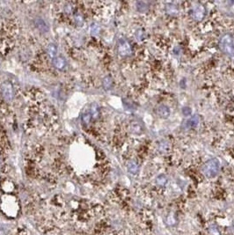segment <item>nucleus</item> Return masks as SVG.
<instances>
[{"mask_svg": "<svg viewBox=\"0 0 234 235\" xmlns=\"http://www.w3.org/2000/svg\"><path fill=\"white\" fill-rule=\"evenodd\" d=\"M221 49L229 56H234V39L230 34H225L222 37L220 41Z\"/></svg>", "mask_w": 234, "mask_h": 235, "instance_id": "nucleus-1", "label": "nucleus"}, {"mask_svg": "<svg viewBox=\"0 0 234 235\" xmlns=\"http://www.w3.org/2000/svg\"><path fill=\"white\" fill-rule=\"evenodd\" d=\"M219 171V163L217 159H213L206 162L203 167V172L207 177H214Z\"/></svg>", "mask_w": 234, "mask_h": 235, "instance_id": "nucleus-2", "label": "nucleus"}, {"mask_svg": "<svg viewBox=\"0 0 234 235\" xmlns=\"http://www.w3.org/2000/svg\"><path fill=\"white\" fill-rule=\"evenodd\" d=\"M2 94L4 98L7 101H11L13 97L12 86L9 82H5L2 85Z\"/></svg>", "mask_w": 234, "mask_h": 235, "instance_id": "nucleus-3", "label": "nucleus"}, {"mask_svg": "<svg viewBox=\"0 0 234 235\" xmlns=\"http://www.w3.org/2000/svg\"><path fill=\"white\" fill-rule=\"evenodd\" d=\"M118 52L121 56H126L129 55L131 53V48H130V45L128 44V42H127L126 41H121L119 43Z\"/></svg>", "mask_w": 234, "mask_h": 235, "instance_id": "nucleus-4", "label": "nucleus"}, {"mask_svg": "<svg viewBox=\"0 0 234 235\" xmlns=\"http://www.w3.org/2000/svg\"><path fill=\"white\" fill-rule=\"evenodd\" d=\"M156 114L161 118H167L170 116V109L166 105H160L156 109Z\"/></svg>", "mask_w": 234, "mask_h": 235, "instance_id": "nucleus-5", "label": "nucleus"}, {"mask_svg": "<svg viewBox=\"0 0 234 235\" xmlns=\"http://www.w3.org/2000/svg\"><path fill=\"white\" fill-rule=\"evenodd\" d=\"M204 16V8L203 6H196L193 11V17L196 20H201Z\"/></svg>", "mask_w": 234, "mask_h": 235, "instance_id": "nucleus-6", "label": "nucleus"}, {"mask_svg": "<svg viewBox=\"0 0 234 235\" xmlns=\"http://www.w3.org/2000/svg\"><path fill=\"white\" fill-rule=\"evenodd\" d=\"M54 65L56 68L59 69V70H63L65 68L66 66V61L63 58V57H56L54 59Z\"/></svg>", "mask_w": 234, "mask_h": 235, "instance_id": "nucleus-7", "label": "nucleus"}, {"mask_svg": "<svg viewBox=\"0 0 234 235\" xmlns=\"http://www.w3.org/2000/svg\"><path fill=\"white\" fill-rule=\"evenodd\" d=\"M130 129H131V132L134 133V134H141L142 130H143V128H142V125L137 122V121H134L131 123V126H130Z\"/></svg>", "mask_w": 234, "mask_h": 235, "instance_id": "nucleus-8", "label": "nucleus"}, {"mask_svg": "<svg viewBox=\"0 0 234 235\" xmlns=\"http://www.w3.org/2000/svg\"><path fill=\"white\" fill-rule=\"evenodd\" d=\"M35 24L37 26V27L41 31V32H47L48 31V26L45 23V21L41 19H37L35 21Z\"/></svg>", "mask_w": 234, "mask_h": 235, "instance_id": "nucleus-9", "label": "nucleus"}, {"mask_svg": "<svg viewBox=\"0 0 234 235\" xmlns=\"http://www.w3.org/2000/svg\"><path fill=\"white\" fill-rule=\"evenodd\" d=\"M47 51H48L49 56L51 58H54L55 56H56V47L54 44H49V45L48 46Z\"/></svg>", "mask_w": 234, "mask_h": 235, "instance_id": "nucleus-10", "label": "nucleus"}, {"mask_svg": "<svg viewBox=\"0 0 234 235\" xmlns=\"http://www.w3.org/2000/svg\"><path fill=\"white\" fill-rule=\"evenodd\" d=\"M198 123H199V116H196V115L193 116L191 119L188 120V125H189V127H196Z\"/></svg>", "mask_w": 234, "mask_h": 235, "instance_id": "nucleus-11", "label": "nucleus"}, {"mask_svg": "<svg viewBox=\"0 0 234 235\" xmlns=\"http://www.w3.org/2000/svg\"><path fill=\"white\" fill-rule=\"evenodd\" d=\"M137 169H138V166L134 162V161H131L128 164V170L132 173V174H136L137 172Z\"/></svg>", "mask_w": 234, "mask_h": 235, "instance_id": "nucleus-12", "label": "nucleus"}, {"mask_svg": "<svg viewBox=\"0 0 234 235\" xmlns=\"http://www.w3.org/2000/svg\"><path fill=\"white\" fill-rule=\"evenodd\" d=\"M103 86L105 87V89H110L111 86H112V79L110 77H106L104 79H103Z\"/></svg>", "mask_w": 234, "mask_h": 235, "instance_id": "nucleus-13", "label": "nucleus"}, {"mask_svg": "<svg viewBox=\"0 0 234 235\" xmlns=\"http://www.w3.org/2000/svg\"><path fill=\"white\" fill-rule=\"evenodd\" d=\"M91 116L93 118H97L99 116V110H98V107L96 105L92 106L91 109Z\"/></svg>", "mask_w": 234, "mask_h": 235, "instance_id": "nucleus-14", "label": "nucleus"}, {"mask_svg": "<svg viewBox=\"0 0 234 235\" xmlns=\"http://www.w3.org/2000/svg\"><path fill=\"white\" fill-rule=\"evenodd\" d=\"M75 20H76L77 25H78V26H81V25H83V23H84L83 16H82L81 14H79V13H78V14L75 15Z\"/></svg>", "mask_w": 234, "mask_h": 235, "instance_id": "nucleus-15", "label": "nucleus"}, {"mask_svg": "<svg viewBox=\"0 0 234 235\" xmlns=\"http://www.w3.org/2000/svg\"><path fill=\"white\" fill-rule=\"evenodd\" d=\"M91 114H89V113H86V114H85V115H83V117H82V119H83V122L86 124V125H87V124H89V122H90V120H91Z\"/></svg>", "mask_w": 234, "mask_h": 235, "instance_id": "nucleus-16", "label": "nucleus"}, {"mask_svg": "<svg viewBox=\"0 0 234 235\" xmlns=\"http://www.w3.org/2000/svg\"><path fill=\"white\" fill-rule=\"evenodd\" d=\"M99 32V26L97 25H93L91 27V33L93 34H96Z\"/></svg>", "mask_w": 234, "mask_h": 235, "instance_id": "nucleus-17", "label": "nucleus"}, {"mask_svg": "<svg viewBox=\"0 0 234 235\" xmlns=\"http://www.w3.org/2000/svg\"><path fill=\"white\" fill-rule=\"evenodd\" d=\"M182 112H183V114H184L185 116H189V115L191 114L192 110H191L190 108H188V107H185V108L182 109Z\"/></svg>", "mask_w": 234, "mask_h": 235, "instance_id": "nucleus-18", "label": "nucleus"}, {"mask_svg": "<svg viewBox=\"0 0 234 235\" xmlns=\"http://www.w3.org/2000/svg\"><path fill=\"white\" fill-rule=\"evenodd\" d=\"M65 11H66V12L67 13H71V11H72V8H71V4L69 5H66V7H65Z\"/></svg>", "mask_w": 234, "mask_h": 235, "instance_id": "nucleus-19", "label": "nucleus"}]
</instances>
